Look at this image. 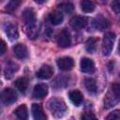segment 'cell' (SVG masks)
<instances>
[{
    "instance_id": "6da1fadb",
    "label": "cell",
    "mask_w": 120,
    "mask_h": 120,
    "mask_svg": "<svg viewBox=\"0 0 120 120\" xmlns=\"http://www.w3.org/2000/svg\"><path fill=\"white\" fill-rule=\"evenodd\" d=\"M22 18H23L24 22L26 24L27 30L30 31V33H28L29 38H34L35 36H34L33 33L35 32V34H37V31H36V22H37V19H36L35 11L32 8H30L24 9L23 12H22Z\"/></svg>"
},
{
    "instance_id": "7a4b0ae2",
    "label": "cell",
    "mask_w": 120,
    "mask_h": 120,
    "mask_svg": "<svg viewBox=\"0 0 120 120\" xmlns=\"http://www.w3.org/2000/svg\"><path fill=\"white\" fill-rule=\"evenodd\" d=\"M48 108L55 117H62L67 112L66 103L57 98H52L49 100Z\"/></svg>"
},
{
    "instance_id": "3957f363",
    "label": "cell",
    "mask_w": 120,
    "mask_h": 120,
    "mask_svg": "<svg viewBox=\"0 0 120 120\" xmlns=\"http://www.w3.org/2000/svg\"><path fill=\"white\" fill-rule=\"evenodd\" d=\"M115 40V34L112 32H107L105 33L102 40V53L105 56H108L111 54L113 44Z\"/></svg>"
},
{
    "instance_id": "277c9868",
    "label": "cell",
    "mask_w": 120,
    "mask_h": 120,
    "mask_svg": "<svg viewBox=\"0 0 120 120\" xmlns=\"http://www.w3.org/2000/svg\"><path fill=\"white\" fill-rule=\"evenodd\" d=\"M17 99V93L12 88H5L0 92V100L4 104H11Z\"/></svg>"
},
{
    "instance_id": "5b68a950",
    "label": "cell",
    "mask_w": 120,
    "mask_h": 120,
    "mask_svg": "<svg viewBox=\"0 0 120 120\" xmlns=\"http://www.w3.org/2000/svg\"><path fill=\"white\" fill-rule=\"evenodd\" d=\"M56 64H57L58 68L62 70H70L74 67V60L71 57L64 56V57L57 59Z\"/></svg>"
},
{
    "instance_id": "8992f818",
    "label": "cell",
    "mask_w": 120,
    "mask_h": 120,
    "mask_svg": "<svg viewBox=\"0 0 120 120\" xmlns=\"http://www.w3.org/2000/svg\"><path fill=\"white\" fill-rule=\"evenodd\" d=\"M81 70L84 73H92L95 71V63L92 59L83 57L80 62Z\"/></svg>"
},
{
    "instance_id": "52a82bcc",
    "label": "cell",
    "mask_w": 120,
    "mask_h": 120,
    "mask_svg": "<svg viewBox=\"0 0 120 120\" xmlns=\"http://www.w3.org/2000/svg\"><path fill=\"white\" fill-rule=\"evenodd\" d=\"M57 43L62 48H67L70 45V35L67 29H63L57 38Z\"/></svg>"
},
{
    "instance_id": "ba28073f",
    "label": "cell",
    "mask_w": 120,
    "mask_h": 120,
    "mask_svg": "<svg viewBox=\"0 0 120 120\" xmlns=\"http://www.w3.org/2000/svg\"><path fill=\"white\" fill-rule=\"evenodd\" d=\"M87 18L84 16H74L70 19V25L74 29H82L87 24Z\"/></svg>"
},
{
    "instance_id": "9c48e42d",
    "label": "cell",
    "mask_w": 120,
    "mask_h": 120,
    "mask_svg": "<svg viewBox=\"0 0 120 120\" xmlns=\"http://www.w3.org/2000/svg\"><path fill=\"white\" fill-rule=\"evenodd\" d=\"M52 74H53V68L49 65H44L37 72V77L42 80H47L50 79L52 76Z\"/></svg>"
},
{
    "instance_id": "30bf717a",
    "label": "cell",
    "mask_w": 120,
    "mask_h": 120,
    "mask_svg": "<svg viewBox=\"0 0 120 120\" xmlns=\"http://www.w3.org/2000/svg\"><path fill=\"white\" fill-rule=\"evenodd\" d=\"M32 114L34 120H47V115L39 104L34 103L32 105Z\"/></svg>"
},
{
    "instance_id": "8fae6325",
    "label": "cell",
    "mask_w": 120,
    "mask_h": 120,
    "mask_svg": "<svg viewBox=\"0 0 120 120\" xmlns=\"http://www.w3.org/2000/svg\"><path fill=\"white\" fill-rule=\"evenodd\" d=\"M48 93V86L45 83H38L33 90V97L35 98H42Z\"/></svg>"
},
{
    "instance_id": "7c38bea8",
    "label": "cell",
    "mask_w": 120,
    "mask_h": 120,
    "mask_svg": "<svg viewBox=\"0 0 120 120\" xmlns=\"http://www.w3.org/2000/svg\"><path fill=\"white\" fill-rule=\"evenodd\" d=\"M13 52L16 57L20 59H24L28 56V50L26 46L22 43H18L13 47Z\"/></svg>"
},
{
    "instance_id": "4fadbf2b",
    "label": "cell",
    "mask_w": 120,
    "mask_h": 120,
    "mask_svg": "<svg viewBox=\"0 0 120 120\" xmlns=\"http://www.w3.org/2000/svg\"><path fill=\"white\" fill-rule=\"evenodd\" d=\"M5 31L10 40H15L19 38L18 28H17L16 24H14V23H11V22L7 23L6 27H5Z\"/></svg>"
},
{
    "instance_id": "5bb4252c",
    "label": "cell",
    "mask_w": 120,
    "mask_h": 120,
    "mask_svg": "<svg viewBox=\"0 0 120 120\" xmlns=\"http://www.w3.org/2000/svg\"><path fill=\"white\" fill-rule=\"evenodd\" d=\"M93 24H94L95 28H97L98 30H105L110 26V22L106 18L99 16L94 20Z\"/></svg>"
},
{
    "instance_id": "9a60e30c",
    "label": "cell",
    "mask_w": 120,
    "mask_h": 120,
    "mask_svg": "<svg viewBox=\"0 0 120 120\" xmlns=\"http://www.w3.org/2000/svg\"><path fill=\"white\" fill-rule=\"evenodd\" d=\"M14 113L16 114L19 120H28V110L25 104L20 105L14 111Z\"/></svg>"
},
{
    "instance_id": "2e32d148",
    "label": "cell",
    "mask_w": 120,
    "mask_h": 120,
    "mask_svg": "<svg viewBox=\"0 0 120 120\" xmlns=\"http://www.w3.org/2000/svg\"><path fill=\"white\" fill-rule=\"evenodd\" d=\"M69 98L74 105L79 106L82 104V102L83 100V96L79 90H73L69 93Z\"/></svg>"
},
{
    "instance_id": "e0dca14e",
    "label": "cell",
    "mask_w": 120,
    "mask_h": 120,
    "mask_svg": "<svg viewBox=\"0 0 120 120\" xmlns=\"http://www.w3.org/2000/svg\"><path fill=\"white\" fill-rule=\"evenodd\" d=\"M48 18H49V21H50V22L52 24L57 25V24L62 22V21H63V14L60 11H58V10H54V11H52V12H51L49 14Z\"/></svg>"
},
{
    "instance_id": "ac0fdd59",
    "label": "cell",
    "mask_w": 120,
    "mask_h": 120,
    "mask_svg": "<svg viewBox=\"0 0 120 120\" xmlns=\"http://www.w3.org/2000/svg\"><path fill=\"white\" fill-rule=\"evenodd\" d=\"M19 69V66L14 63V62H8L7 64L6 69H5V77L7 79H10L12 78V76L14 75V73Z\"/></svg>"
},
{
    "instance_id": "d6986e66",
    "label": "cell",
    "mask_w": 120,
    "mask_h": 120,
    "mask_svg": "<svg viewBox=\"0 0 120 120\" xmlns=\"http://www.w3.org/2000/svg\"><path fill=\"white\" fill-rule=\"evenodd\" d=\"M15 87L22 93H24L28 87V79L25 77H21L15 81Z\"/></svg>"
},
{
    "instance_id": "ffe728a7",
    "label": "cell",
    "mask_w": 120,
    "mask_h": 120,
    "mask_svg": "<svg viewBox=\"0 0 120 120\" xmlns=\"http://www.w3.org/2000/svg\"><path fill=\"white\" fill-rule=\"evenodd\" d=\"M98 41V39L97 38H95V37L89 38L86 40V42H85V49H86V51L88 52H94L96 51Z\"/></svg>"
},
{
    "instance_id": "44dd1931",
    "label": "cell",
    "mask_w": 120,
    "mask_h": 120,
    "mask_svg": "<svg viewBox=\"0 0 120 120\" xmlns=\"http://www.w3.org/2000/svg\"><path fill=\"white\" fill-rule=\"evenodd\" d=\"M84 86H85V88H86L90 93H92V94H95V93L97 92V89H98V87H97V82H96V81H95L94 79H92V78H86V79L84 80Z\"/></svg>"
},
{
    "instance_id": "7402d4cb",
    "label": "cell",
    "mask_w": 120,
    "mask_h": 120,
    "mask_svg": "<svg viewBox=\"0 0 120 120\" xmlns=\"http://www.w3.org/2000/svg\"><path fill=\"white\" fill-rule=\"evenodd\" d=\"M80 5H81L82 10L83 12H86V13L92 12V11H94V9H95V4H94L92 1L84 0V1H82Z\"/></svg>"
},
{
    "instance_id": "603a6c76",
    "label": "cell",
    "mask_w": 120,
    "mask_h": 120,
    "mask_svg": "<svg viewBox=\"0 0 120 120\" xmlns=\"http://www.w3.org/2000/svg\"><path fill=\"white\" fill-rule=\"evenodd\" d=\"M61 9H63L65 12L67 13H71L73 10H74V6L72 3L70 2H65V3H62L58 6Z\"/></svg>"
},
{
    "instance_id": "cb8c5ba5",
    "label": "cell",
    "mask_w": 120,
    "mask_h": 120,
    "mask_svg": "<svg viewBox=\"0 0 120 120\" xmlns=\"http://www.w3.org/2000/svg\"><path fill=\"white\" fill-rule=\"evenodd\" d=\"M20 4H21V2L20 1H10V2H8V5L6 6V9L8 10V11H13V10H15L19 6H20Z\"/></svg>"
},
{
    "instance_id": "d4e9b609",
    "label": "cell",
    "mask_w": 120,
    "mask_h": 120,
    "mask_svg": "<svg viewBox=\"0 0 120 120\" xmlns=\"http://www.w3.org/2000/svg\"><path fill=\"white\" fill-rule=\"evenodd\" d=\"M106 120H120V112H119V110H115L112 112L109 113L106 117Z\"/></svg>"
},
{
    "instance_id": "484cf974",
    "label": "cell",
    "mask_w": 120,
    "mask_h": 120,
    "mask_svg": "<svg viewBox=\"0 0 120 120\" xmlns=\"http://www.w3.org/2000/svg\"><path fill=\"white\" fill-rule=\"evenodd\" d=\"M81 120H98V119L93 113L84 112V113H82L81 115Z\"/></svg>"
},
{
    "instance_id": "4316f807",
    "label": "cell",
    "mask_w": 120,
    "mask_h": 120,
    "mask_svg": "<svg viewBox=\"0 0 120 120\" xmlns=\"http://www.w3.org/2000/svg\"><path fill=\"white\" fill-rule=\"evenodd\" d=\"M112 8L114 10L115 13L118 14L119 11H120V3H119V1H113L112 3Z\"/></svg>"
},
{
    "instance_id": "83f0119b",
    "label": "cell",
    "mask_w": 120,
    "mask_h": 120,
    "mask_svg": "<svg viewBox=\"0 0 120 120\" xmlns=\"http://www.w3.org/2000/svg\"><path fill=\"white\" fill-rule=\"evenodd\" d=\"M7 51V45L6 42L3 39H0V56L3 55Z\"/></svg>"
}]
</instances>
